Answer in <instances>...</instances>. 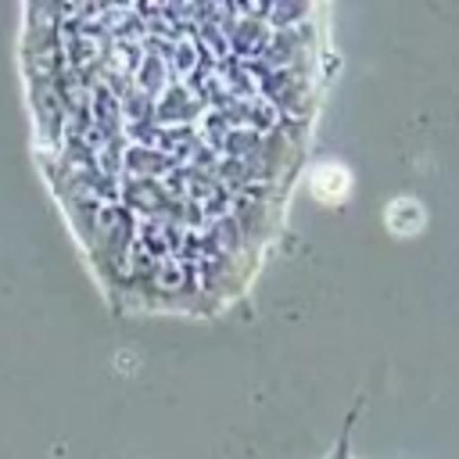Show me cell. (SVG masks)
<instances>
[]
</instances>
